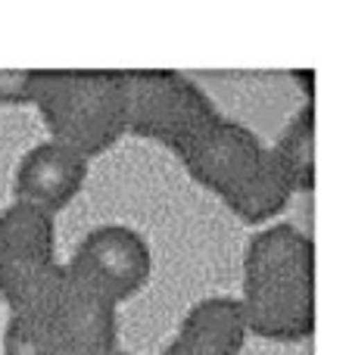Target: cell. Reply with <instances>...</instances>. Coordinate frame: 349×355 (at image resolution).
<instances>
[{"label":"cell","mask_w":349,"mask_h":355,"mask_svg":"<svg viewBox=\"0 0 349 355\" xmlns=\"http://www.w3.org/2000/svg\"><path fill=\"white\" fill-rule=\"evenodd\" d=\"M278 166L290 178L296 193L315 190V106L303 103L284 125L281 137L271 144Z\"/></svg>","instance_id":"obj_11"},{"label":"cell","mask_w":349,"mask_h":355,"mask_svg":"<svg viewBox=\"0 0 349 355\" xmlns=\"http://www.w3.org/2000/svg\"><path fill=\"white\" fill-rule=\"evenodd\" d=\"M240 296L250 337L300 343L315 331V243L290 221L262 225L244 250Z\"/></svg>","instance_id":"obj_1"},{"label":"cell","mask_w":349,"mask_h":355,"mask_svg":"<svg viewBox=\"0 0 349 355\" xmlns=\"http://www.w3.org/2000/svg\"><path fill=\"white\" fill-rule=\"evenodd\" d=\"M41 69H0V103L35 106Z\"/></svg>","instance_id":"obj_12"},{"label":"cell","mask_w":349,"mask_h":355,"mask_svg":"<svg viewBox=\"0 0 349 355\" xmlns=\"http://www.w3.org/2000/svg\"><path fill=\"white\" fill-rule=\"evenodd\" d=\"M125 94L128 135L162 144L175 156L221 116L215 100L175 69H125Z\"/></svg>","instance_id":"obj_4"},{"label":"cell","mask_w":349,"mask_h":355,"mask_svg":"<svg viewBox=\"0 0 349 355\" xmlns=\"http://www.w3.org/2000/svg\"><path fill=\"white\" fill-rule=\"evenodd\" d=\"M62 275L56 256V218L25 202L0 209V302L22 309Z\"/></svg>","instance_id":"obj_6"},{"label":"cell","mask_w":349,"mask_h":355,"mask_svg":"<svg viewBox=\"0 0 349 355\" xmlns=\"http://www.w3.org/2000/svg\"><path fill=\"white\" fill-rule=\"evenodd\" d=\"M246 337L250 334L237 300L215 293L203 296L187 309L162 355H240Z\"/></svg>","instance_id":"obj_9"},{"label":"cell","mask_w":349,"mask_h":355,"mask_svg":"<svg viewBox=\"0 0 349 355\" xmlns=\"http://www.w3.org/2000/svg\"><path fill=\"white\" fill-rule=\"evenodd\" d=\"M35 110L53 141L94 159L128 135L125 69H41Z\"/></svg>","instance_id":"obj_3"},{"label":"cell","mask_w":349,"mask_h":355,"mask_svg":"<svg viewBox=\"0 0 349 355\" xmlns=\"http://www.w3.org/2000/svg\"><path fill=\"white\" fill-rule=\"evenodd\" d=\"M91 175V159L66 144L47 141L25 150L12 172V200L47 215H60L75 196L85 190Z\"/></svg>","instance_id":"obj_8"},{"label":"cell","mask_w":349,"mask_h":355,"mask_svg":"<svg viewBox=\"0 0 349 355\" xmlns=\"http://www.w3.org/2000/svg\"><path fill=\"white\" fill-rule=\"evenodd\" d=\"M69 277L87 287L112 309L135 300L153 277V250L137 227L122 221L97 225L78 240L69 262Z\"/></svg>","instance_id":"obj_5"},{"label":"cell","mask_w":349,"mask_h":355,"mask_svg":"<svg viewBox=\"0 0 349 355\" xmlns=\"http://www.w3.org/2000/svg\"><path fill=\"white\" fill-rule=\"evenodd\" d=\"M119 349V309L62 275L28 306L12 309L3 355H110Z\"/></svg>","instance_id":"obj_2"},{"label":"cell","mask_w":349,"mask_h":355,"mask_svg":"<svg viewBox=\"0 0 349 355\" xmlns=\"http://www.w3.org/2000/svg\"><path fill=\"white\" fill-rule=\"evenodd\" d=\"M265 156H269V144L250 125L221 112L190 147L178 153V159L196 184L212 190L225 202L259 172Z\"/></svg>","instance_id":"obj_7"},{"label":"cell","mask_w":349,"mask_h":355,"mask_svg":"<svg viewBox=\"0 0 349 355\" xmlns=\"http://www.w3.org/2000/svg\"><path fill=\"white\" fill-rule=\"evenodd\" d=\"M110 355H135V352H122V349H116V352H110Z\"/></svg>","instance_id":"obj_13"},{"label":"cell","mask_w":349,"mask_h":355,"mask_svg":"<svg viewBox=\"0 0 349 355\" xmlns=\"http://www.w3.org/2000/svg\"><path fill=\"white\" fill-rule=\"evenodd\" d=\"M293 196H296L293 184L284 175V168L278 166L275 153H271V144H269V156H265V162L259 166V172L234 196H228L225 206L231 209L240 221H246V225H271V221H278V215L290 206Z\"/></svg>","instance_id":"obj_10"}]
</instances>
